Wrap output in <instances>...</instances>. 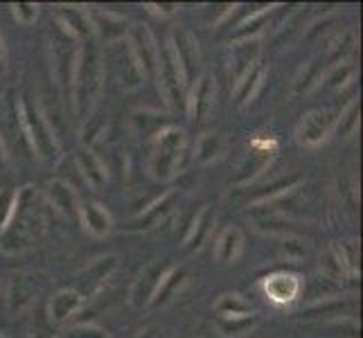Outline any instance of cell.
<instances>
[{
  "instance_id": "obj_1",
  "label": "cell",
  "mask_w": 363,
  "mask_h": 338,
  "mask_svg": "<svg viewBox=\"0 0 363 338\" xmlns=\"http://www.w3.org/2000/svg\"><path fill=\"white\" fill-rule=\"evenodd\" d=\"M102 79H104V66H102V57H99V50L95 45L86 43L79 50L77 64L72 70V91H74V108H77V116L86 120V116L93 111L95 99L102 89Z\"/></svg>"
},
{
  "instance_id": "obj_2",
  "label": "cell",
  "mask_w": 363,
  "mask_h": 338,
  "mask_svg": "<svg viewBox=\"0 0 363 338\" xmlns=\"http://www.w3.org/2000/svg\"><path fill=\"white\" fill-rule=\"evenodd\" d=\"M183 152H185V131L179 127H162L154 135L152 154H149V174H152V179L160 183L174 179V174H177L181 165Z\"/></svg>"
},
{
  "instance_id": "obj_3",
  "label": "cell",
  "mask_w": 363,
  "mask_h": 338,
  "mask_svg": "<svg viewBox=\"0 0 363 338\" xmlns=\"http://www.w3.org/2000/svg\"><path fill=\"white\" fill-rule=\"evenodd\" d=\"M21 122H23V131L28 133L32 147L36 149V156L45 162L55 160L59 156L57 137L52 129H50L48 120L43 118V113L39 111V106L28 95H23L21 99Z\"/></svg>"
},
{
  "instance_id": "obj_4",
  "label": "cell",
  "mask_w": 363,
  "mask_h": 338,
  "mask_svg": "<svg viewBox=\"0 0 363 338\" xmlns=\"http://www.w3.org/2000/svg\"><path fill=\"white\" fill-rule=\"evenodd\" d=\"M156 77H158V86L165 99L172 106H179L181 102H185V79L183 72L177 64V59L172 55L169 43L165 47L158 50V66H156Z\"/></svg>"
},
{
  "instance_id": "obj_5",
  "label": "cell",
  "mask_w": 363,
  "mask_h": 338,
  "mask_svg": "<svg viewBox=\"0 0 363 338\" xmlns=\"http://www.w3.org/2000/svg\"><path fill=\"white\" fill-rule=\"evenodd\" d=\"M169 47L183 72L185 86L190 89L199 77V70H201V52H199V43L194 39V34L187 30H174L169 39Z\"/></svg>"
},
{
  "instance_id": "obj_6",
  "label": "cell",
  "mask_w": 363,
  "mask_h": 338,
  "mask_svg": "<svg viewBox=\"0 0 363 338\" xmlns=\"http://www.w3.org/2000/svg\"><path fill=\"white\" fill-rule=\"evenodd\" d=\"M127 41H129V52L135 61V66L140 68L143 77H156V66H158V45L154 41V34L149 32L145 23H135L133 28L127 30Z\"/></svg>"
},
{
  "instance_id": "obj_7",
  "label": "cell",
  "mask_w": 363,
  "mask_h": 338,
  "mask_svg": "<svg viewBox=\"0 0 363 338\" xmlns=\"http://www.w3.org/2000/svg\"><path fill=\"white\" fill-rule=\"evenodd\" d=\"M332 133H334V118L330 111H323V108L305 113L296 131L298 142L305 147H318L328 140Z\"/></svg>"
},
{
  "instance_id": "obj_8",
  "label": "cell",
  "mask_w": 363,
  "mask_h": 338,
  "mask_svg": "<svg viewBox=\"0 0 363 338\" xmlns=\"http://www.w3.org/2000/svg\"><path fill=\"white\" fill-rule=\"evenodd\" d=\"M215 95H217V89H215V79L210 77V74H199L196 81L190 86V95H187V111H190L192 120L201 122L210 116L212 106H215Z\"/></svg>"
},
{
  "instance_id": "obj_9",
  "label": "cell",
  "mask_w": 363,
  "mask_h": 338,
  "mask_svg": "<svg viewBox=\"0 0 363 338\" xmlns=\"http://www.w3.org/2000/svg\"><path fill=\"white\" fill-rule=\"evenodd\" d=\"M45 196L50 205H52L57 212H61L64 217H77L79 215V196L74 192V187L66 181L61 179H55V181H48L45 185Z\"/></svg>"
},
{
  "instance_id": "obj_10",
  "label": "cell",
  "mask_w": 363,
  "mask_h": 338,
  "mask_svg": "<svg viewBox=\"0 0 363 338\" xmlns=\"http://www.w3.org/2000/svg\"><path fill=\"white\" fill-rule=\"evenodd\" d=\"M264 293L275 305H289L300 293V280L294 273H273L264 280Z\"/></svg>"
},
{
  "instance_id": "obj_11",
  "label": "cell",
  "mask_w": 363,
  "mask_h": 338,
  "mask_svg": "<svg viewBox=\"0 0 363 338\" xmlns=\"http://www.w3.org/2000/svg\"><path fill=\"white\" fill-rule=\"evenodd\" d=\"M84 223V228L89 235L102 240L111 230H113V219H111V212L97 201H89L79 205V215H77Z\"/></svg>"
},
{
  "instance_id": "obj_12",
  "label": "cell",
  "mask_w": 363,
  "mask_h": 338,
  "mask_svg": "<svg viewBox=\"0 0 363 338\" xmlns=\"http://www.w3.org/2000/svg\"><path fill=\"white\" fill-rule=\"evenodd\" d=\"M82 305H84V298L77 289H59L48 305L50 320H52L55 325H64L77 314V311L82 309Z\"/></svg>"
},
{
  "instance_id": "obj_13",
  "label": "cell",
  "mask_w": 363,
  "mask_h": 338,
  "mask_svg": "<svg viewBox=\"0 0 363 338\" xmlns=\"http://www.w3.org/2000/svg\"><path fill=\"white\" fill-rule=\"evenodd\" d=\"M167 273V266L165 264H152V266H147L143 273H140V278L135 280L133 284V291H131V303L135 307H143L147 303H152V298L158 289V284L162 280V275Z\"/></svg>"
},
{
  "instance_id": "obj_14",
  "label": "cell",
  "mask_w": 363,
  "mask_h": 338,
  "mask_svg": "<svg viewBox=\"0 0 363 338\" xmlns=\"http://www.w3.org/2000/svg\"><path fill=\"white\" fill-rule=\"evenodd\" d=\"M257 55H259L257 39H244L242 43H235L233 45V52H230V72H233L235 84L240 81L244 74L257 64V61H259Z\"/></svg>"
},
{
  "instance_id": "obj_15",
  "label": "cell",
  "mask_w": 363,
  "mask_h": 338,
  "mask_svg": "<svg viewBox=\"0 0 363 338\" xmlns=\"http://www.w3.org/2000/svg\"><path fill=\"white\" fill-rule=\"evenodd\" d=\"M242 248H244V235L240 228H226L217 240L215 246V257L219 264H230L237 257L242 255Z\"/></svg>"
},
{
  "instance_id": "obj_16",
  "label": "cell",
  "mask_w": 363,
  "mask_h": 338,
  "mask_svg": "<svg viewBox=\"0 0 363 338\" xmlns=\"http://www.w3.org/2000/svg\"><path fill=\"white\" fill-rule=\"evenodd\" d=\"M93 32H99L106 41H120L127 36V23L124 18L111 14V11H97V14L91 18Z\"/></svg>"
},
{
  "instance_id": "obj_17",
  "label": "cell",
  "mask_w": 363,
  "mask_h": 338,
  "mask_svg": "<svg viewBox=\"0 0 363 338\" xmlns=\"http://www.w3.org/2000/svg\"><path fill=\"white\" fill-rule=\"evenodd\" d=\"M59 18L64 23V28H68L77 39H89L93 34L91 16L86 14L82 7H59Z\"/></svg>"
},
{
  "instance_id": "obj_18",
  "label": "cell",
  "mask_w": 363,
  "mask_h": 338,
  "mask_svg": "<svg viewBox=\"0 0 363 338\" xmlns=\"http://www.w3.org/2000/svg\"><path fill=\"white\" fill-rule=\"evenodd\" d=\"M77 165H79V171L84 174L86 183L91 187H102L106 183V169L104 165L99 162V158L91 152V149H79L77 152Z\"/></svg>"
},
{
  "instance_id": "obj_19",
  "label": "cell",
  "mask_w": 363,
  "mask_h": 338,
  "mask_svg": "<svg viewBox=\"0 0 363 338\" xmlns=\"http://www.w3.org/2000/svg\"><path fill=\"white\" fill-rule=\"evenodd\" d=\"M262 79H264V66H262V61L250 68L244 77L235 84V95H237V104H246L250 99L255 97L257 89L262 86Z\"/></svg>"
},
{
  "instance_id": "obj_20",
  "label": "cell",
  "mask_w": 363,
  "mask_h": 338,
  "mask_svg": "<svg viewBox=\"0 0 363 338\" xmlns=\"http://www.w3.org/2000/svg\"><path fill=\"white\" fill-rule=\"evenodd\" d=\"M212 223H215V217H212L210 205H206V208L196 215V219H194V223H192L190 232H187V237H185V250H196V248H201L203 242H206V237L210 235Z\"/></svg>"
},
{
  "instance_id": "obj_21",
  "label": "cell",
  "mask_w": 363,
  "mask_h": 338,
  "mask_svg": "<svg viewBox=\"0 0 363 338\" xmlns=\"http://www.w3.org/2000/svg\"><path fill=\"white\" fill-rule=\"evenodd\" d=\"M185 284V271L183 269H167V273L162 275V280L158 284V289L152 298V305H165L174 298L181 286Z\"/></svg>"
},
{
  "instance_id": "obj_22",
  "label": "cell",
  "mask_w": 363,
  "mask_h": 338,
  "mask_svg": "<svg viewBox=\"0 0 363 338\" xmlns=\"http://www.w3.org/2000/svg\"><path fill=\"white\" fill-rule=\"evenodd\" d=\"M215 311L219 314V318H246V316H253V309L246 303L242 295L237 293H223L217 305Z\"/></svg>"
},
{
  "instance_id": "obj_23",
  "label": "cell",
  "mask_w": 363,
  "mask_h": 338,
  "mask_svg": "<svg viewBox=\"0 0 363 338\" xmlns=\"http://www.w3.org/2000/svg\"><path fill=\"white\" fill-rule=\"evenodd\" d=\"M223 149V140L221 135L217 133H206L199 137V145H196V162H201V165H208L215 158H219Z\"/></svg>"
},
{
  "instance_id": "obj_24",
  "label": "cell",
  "mask_w": 363,
  "mask_h": 338,
  "mask_svg": "<svg viewBox=\"0 0 363 338\" xmlns=\"http://www.w3.org/2000/svg\"><path fill=\"white\" fill-rule=\"evenodd\" d=\"M255 314L246 318H217V329L223 336H244L255 327Z\"/></svg>"
},
{
  "instance_id": "obj_25",
  "label": "cell",
  "mask_w": 363,
  "mask_h": 338,
  "mask_svg": "<svg viewBox=\"0 0 363 338\" xmlns=\"http://www.w3.org/2000/svg\"><path fill=\"white\" fill-rule=\"evenodd\" d=\"M18 192L16 187H5L0 190V232H5L11 217H14L16 205H18Z\"/></svg>"
},
{
  "instance_id": "obj_26",
  "label": "cell",
  "mask_w": 363,
  "mask_h": 338,
  "mask_svg": "<svg viewBox=\"0 0 363 338\" xmlns=\"http://www.w3.org/2000/svg\"><path fill=\"white\" fill-rule=\"evenodd\" d=\"M116 269V257L113 255H108L104 259H99L97 264H93L89 269V282H86V291L93 293L99 284H102L106 278H108V273Z\"/></svg>"
},
{
  "instance_id": "obj_27",
  "label": "cell",
  "mask_w": 363,
  "mask_h": 338,
  "mask_svg": "<svg viewBox=\"0 0 363 338\" xmlns=\"http://www.w3.org/2000/svg\"><path fill=\"white\" fill-rule=\"evenodd\" d=\"M172 198H174V194H165V196H160V201H156L152 208H147V210H145V215L140 217V221L145 219V228H152V225H158V221L169 212V208H172Z\"/></svg>"
},
{
  "instance_id": "obj_28",
  "label": "cell",
  "mask_w": 363,
  "mask_h": 338,
  "mask_svg": "<svg viewBox=\"0 0 363 338\" xmlns=\"http://www.w3.org/2000/svg\"><path fill=\"white\" fill-rule=\"evenodd\" d=\"M359 127V102H352L345 111H343V116L339 122H334V131L339 133V135H350L354 129Z\"/></svg>"
},
{
  "instance_id": "obj_29",
  "label": "cell",
  "mask_w": 363,
  "mask_h": 338,
  "mask_svg": "<svg viewBox=\"0 0 363 338\" xmlns=\"http://www.w3.org/2000/svg\"><path fill=\"white\" fill-rule=\"evenodd\" d=\"M354 74V68L350 66V64H336L330 72H328V77L320 79L325 81V89H341V86L347 84V79Z\"/></svg>"
},
{
  "instance_id": "obj_30",
  "label": "cell",
  "mask_w": 363,
  "mask_h": 338,
  "mask_svg": "<svg viewBox=\"0 0 363 338\" xmlns=\"http://www.w3.org/2000/svg\"><path fill=\"white\" fill-rule=\"evenodd\" d=\"M11 14H14L16 23L21 25H32L39 16V5H32V3H16L11 5Z\"/></svg>"
},
{
  "instance_id": "obj_31",
  "label": "cell",
  "mask_w": 363,
  "mask_h": 338,
  "mask_svg": "<svg viewBox=\"0 0 363 338\" xmlns=\"http://www.w3.org/2000/svg\"><path fill=\"white\" fill-rule=\"evenodd\" d=\"M61 338H106L102 329L91 327V325H82V327H74L70 332H66Z\"/></svg>"
},
{
  "instance_id": "obj_32",
  "label": "cell",
  "mask_w": 363,
  "mask_h": 338,
  "mask_svg": "<svg viewBox=\"0 0 363 338\" xmlns=\"http://www.w3.org/2000/svg\"><path fill=\"white\" fill-rule=\"evenodd\" d=\"M147 9H149V11H152V14H156V16H172V14H177V9H179V5H174V3H169V5L147 3Z\"/></svg>"
},
{
  "instance_id": "obj_33",
  "label": "cell",
  "mask_w": 363,
  "mask_h": 338,
  "mask_svg": "<svg viewBox=\"0 0 363 338\" xmlns=\"http://www.w3.org/2000/svg\"><path fill=\"white\" fill-rule=\"evenodd\" d=\"M7 72V47L3 41V34H0V77Z\"/></svg>"
},
{
  "instance_id": "obj_34",
  "label": "cell",
  "mask_w": 363,
  "mask_h": 338,
  "mask_svg": "<svg viewBox=\"0 0 363 338\" xmlns=\"http://www.w3.org/2000/svg\"><path fill=\"white\" fill-rule=\"evenodd\" d=\"M7 165H9V156H7V149H5L3 137H0V171H5Z\"/></svg>"
},
{
  "instance_id": "obj_35",
  "label": "cell",
  "mask_w": 363,
  "mask_h": 338,
  "mask_svg": "<svg viewBox=\"0 0 363 338\" xmlns=\"http://www.w3.org/2000/svg\"><path fill=\"white\" fill-rule=\"evenodd\" d=\"M0 338H3V336H0Z\"/></svg>"
}]
</instances>
